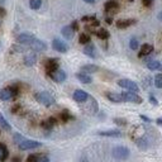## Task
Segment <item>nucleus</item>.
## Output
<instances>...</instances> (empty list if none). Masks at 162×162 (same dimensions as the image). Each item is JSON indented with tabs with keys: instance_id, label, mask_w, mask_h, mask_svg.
Masks as SVG:
<instances>
[{
	"instance_id": "nucleus-41",
	"label": "nucleus",
	"mask_w": 162,
	"mask_h": 162,
	"mask_svg": "<svg viewBox=\"0 0 162 162\" xmlns=\"http://www.w3.org/2000/svg\"><path fill=\"white\" fill-rule=\"evenodd\" d=\"M71 27H72V29L76 32L79 29V22L77 20H75V22H72V24H71Z\"/></svg>"
},
{
	"instance_id": "nucleus-22",
	"label": "nucleus",
	"mask_w": 162,
	"mask_h": 162,
	"mask_svg": "<svg viewBox=\"0 0 162 162\" xmlns=\"http://www.w3.org/2000/svg\"><path fill=\"white\" fill-rule=\"evenodd\" d=\"M99 71V67L96 65H84L81 66V72H85V74H94Z\"/></svg>"
},
{
	"instance_id": "nucleus-27",
	"label": "nucleus",
	"mask_w": 162,
	"mask_h": 162,
	"mask_svg": "<svg viewBox=\"0 0 162 162\" xmlns=\"http://www.w3.org/2000/svg\"><path fill=\"white\" fill-rule=\"evenodd\" d=\"M95 34L100 39H108L109 38V32L106 29H99L98 32H95Z\"/></svg>"
},
{
	"instance_id": "nucleus-45",
	"label": "nucleus",
	"mask_w": 162,
	"mask_h": 162,
	"mask_svg": "<svg viewBox=\"0 0 162 162\" xmlns=\"http://www.w3.org/2000/svg\"><path fill=\"white\" fill-rule=\"evenodd\" d=\"M6 14V10L4 9V8H2V6H0V16H4Z\"/></svg>"
},
{
	"instance_id": "nucleus-1",
	"label": "nucleus",
	"mask_w": 162,
	"mask_h": 162,
	"mask_svg": "<svg viewBox=\"0 0 162 162\" xmlns=\"http://www.w3.org/2000/svg\"><path fill=\"white\" fill-rule=\"evenodd\" d=\"M34 98H36V100L38 101L39 104L45 105V106H51V105L55 104V98L51 95L49 92H47V91L37 92L36 95H34Z\"/></svg>"
},
{
	"instance_id": "nucleus-47",
	"label": "nucleus",
	"mask_w": 162,
	"mask_h": 162,
	"mask_svg": "<svg viewBox=\"0 0 162 162\" xmlns=\"http://www.w3.org/2000/svg\"><path fill=\"white\" fill-rule=\"evenodd\" d=\"M38 162H49V160H48L47 157H43V158H41Z\"/></svg>"
},
{
	"instance_id": "nucleus-38",
	"label": "nucleus",
	"mask_w": 162,
	"mask_h": 162,
	"mask_svg": "<svg viewBox=\"0 0 162 162\" xmlns=\"http://www.w3.org/2000/svg\"><path fill=\"white\" fill-rule=\"evenodd\" d=\"M38 156L37 155H29L27 158V162H38Z\"/></svg>"
},
{
	"instance_id": "nucleus-43",
	"label": "nucleus",
	"mask_w": 162,
	"mask_h": 162,
	"mask_svg": "<svg viewBox=\"0 0 162 162\" xmlns=\"http://www.w3.org/2000/svg\"><path fill=\"white\" fill-rule=\"evenodd\" d=\"M141 119H142V121H144V122H147V123L151 122V119L148 117H146V115H141Z\"/></svg>"
},
{
	"instance_id": "nucleus-12",
	"label": "nucleus",
	"mask_w": 162,
	"mask_h": 162,
	"mask_svg": "<svg viewBox=\"0 0 162 162\" xmlns=\"http://www.w3.org/2000/svg\"><path fill=\"white\" fill-rule=\"evenodd\" d=\"M14 98V92L12 90L10 86H8V88H4L0 90V100H3V101H6V100H10Z\"/></svg>"
},
{
	"instance_id": "nucleus-54",
	"label": "nucleus",
	"mask_w": 162,
	"mask_h": 162,
	"mask_svg": "<svg viewBox=\"0 0 162 162\" xmlns=\"http://www.w3.org/2000/svg\"><path fill=\"white\" fill-rule=\"evenodd\" d=\"M0 51H2V43H0Z\"/></svg>"
},
{
	"instance_id": "nucleus-51",
	"label": "nucleus",
	"mask_w": 162,
	"mask_h": 162,
	"mask_svg": "<svg viewBox=\"0 0 162 162\" xmlns=\"http://www.w3.org/2000/svg\"><path fill=\"white\" fill-rule=\"evenodd\" d=\"M19 161H20L19 158H14V160H13V162H19Z\"/></svg>"
},
{
	"instance_id": "nucleus-19",
	"label": "nucleus",
	"mask_w": 162,
	"mask_h": 162,
	"mask_svg": "<svg viewBox=\"0 0 162 162\" xmlns=\"http://www.w3.org/2000/svg\"><path fill=\"white\" fill-rule=\"evenodd\" d=\"M84 53L89 56L90 58H95L96 57V51H95V47H94L92 45L88 43V45H85L84 47Z\"/></svg>"
},
{
	"instance_id": "nucleus-7",
	"label": "nucleus",
	"mask_w": 162,
	"mask_h": 162,
	"mask_svg": "<svg viewBox=\"0 0 162 162\" xmlns=\"http://www.w3.org/2000/svg\"><path fill=\"white\" fill-rule=\"evenodd\" d=\"M34 39H36V37L31 34V33H22V34H19L18 38H16L18 43H20L23 46H29Z\"/></svg>"
},
{
	"instance_id": "nucleus-34",
	"label": "nucleus",
	"mask_w": 162,
	"mask_h": 162,
	"mask_svg": "<svg viewBox=\"0 0 162 162\" xmlns=\"http://www.w3.org/2000/svg\"><path fill=\"white\" fill-rule=\"evenodd\" d=\"M114 123L117 125H127V121L123 118H114Z\"/></svg>"
},
{
	"instance_id": "nucleus-5",
	"label": "nucleus",
	"mask_w": 162,
	"mask_h": 162,
	"mask_svg": "<svg viewBox=\"0 0 162 162\" xmlns=\"http://www.w3.org/2000/svg\"><path fill=\"white\" fill-rule=\"evenodd\" d=\"M123 99L124 101H129V103H134V104H141L142 103V98L137 95V92H133V91H125L122 92Z\"/></svg>"
},
{
	"instance_id": "nucleus-35",
	"label": "nucleus",
	"mask_w": 162,
	"mask_h": 162,
	"mask_svg": "<svg viewBox=\"0 0 162 162\" xmlns=\"http://www.w3.org/2000/svg\"><path fill=\"white\" fill-rule=\"evenodd\" d=\"M42 127H43L45 129H47V131H51V129H52V128H53V125L49 123V121H48V119H47V121H45V122H42Z\"/></svg>"
},
{
	"instance_id": "nucleus-31",
	"label": "nucleus",
	"mask_w": 162,
	"mask_h": 162,
	"mask_svg": "<svg viewBox=\"0 0 162 162\" xmlns=\"http://www.w3.org/2000/svg\"><path fill=\"white\" fill-rule=\"evenodd\" d=\"M129 47H131V49H133V51L138 49V47H139V43H138V41L135 39V38H132V39L129 41Z\"/></svg>"
},
{
	"instance_id": "nucleus-30",
	"label": "nucleus",
	"mask_w": 162,
	"mask_h": 162,
	"mask_svg": "<svg viewBox=\"0 0 162 162\" xmlns=\"http://www.w3.org/2000/svg\"><path fill=\"white\" fill-rule=\"evenodd\" d=\"M155 86L158 89H162V74H158L155 76Z\"/></svg>"
},
{
	"instance_id": "nucleus-16",
	"label": "nucleus",
	"mask_w": 162,
	"mask_h": 162,
	"mask_svg": "<svg viewBox=\"0 0 162 162\" xmlns=\"http://www.w3.org/2000/svg\"><path fill=\"white\" fill-rule=\"evenodd\" d=\"M153 52V46L152 45H148V43H144L142 47H141V51L138 53V57H146L148 55H151Z\"/></svg>"
},
{
	"instance_id": "nucleus-32",
	"label": "nucleus",
	"mask_w": 162,
	"mask_h": 162,
	"mask_svg": "<svg viewBox=\"0 0 162 162\" xmlns=\"http://www.w3.org/2000/svg\"><path fill=\"white\" fill-rule=\"evenodd\" d=\"M95 19H96L95 15H85V16H82V18H81V20L85 22V23H91V22H94Z\"/></svg>"
},
{
	"instance_id": "nucleus-4",
	"label": "nucleus",
	"mask_w": 162,
	"mask_h": 162,
	"mask_svg": "<svg viewBox=\"0 0 162 162\" xmlns=\"http://www.w3.org/2000/svg\"><path fill=\"white\" fill-rule=\"evenodd\" d=\"M42 146V143L41 142H37V141H32V139H23L19 144H18V147L19 149L22 151H28V149H34V148H38Z\"/></svg>"
},
{
	"instance_id": "nucleus-15",
	"label": "nucleus",
	"mask_w": 162,
	"mask_h": 162,
	"mask_svg": "<svg viewBox=\"0 0 162 162\" xmlns=\"http://www.w3.org/2000/svg\"><path fill=\"white\" fill-rule=\"evenodd\" d=\"M106 98L112 101V103H123L124 99L122 94L118 92H106Z\"/></svg>"
},
{
	"instance_id": "nucleus-40",
	"label": "nucleus",
	"mask_w": 162,
	"mask_h": 162,
	"mask_svg": "<svg viewBox=\"0 0 162 162\" xmlns=\"http://www.w3.org/2000/svg\"><path fill=\"white\" fill-rule=\"evenodd\" d=\"M152 3H153V0H142V4L147 8H149L152 5Z\"/></svg>"
},
{
	"instance_id": "nucleus-10",
	"label": "nucleus",
	"mask_w": 162,
	"mask_h": 162,
	"mask_svg": "<svg viewBox=\"0 0 162 162\" xmlns=\"http://www.w3.org/2000/svg\"><path fill=\"white\" fill-rule=\"evenodd\" d=\"M74 100L75 101H77V103H84V101H86L89 99V94L86 91H84V90H75L74 91V95H72Z\"/></svg>"
},
{
	"instance_id": "nucleus-25",
	"label": "nucleus",
	"mask_w": 162,
	"mask_h": 162,
	"mask_svg": "<svg viewBox=\"0 0 162 162\" xmlns=\"http://www.w3.org/2000/svg\"><path fill=\"white\" fill-rule=\"evenodd\" d=\"M0 127H2L3 129H5V131H12V125L8 123V121L3 117L2 113H0Z\"/></svg>"
},
{
	"instance_id": "nucleus-14",
	"label": "nucleus",
	"mask_w": 162,
	"mask_h": 162,
	"mask_svg": "<svg viewBox=\"0 0 162 162\" xmlns=\"http://www.w3.org/2000/svg\"><path fill=\"white\" fill-rule=\"evenodd\" d=\"M134 23H135V19H121L115 23V25L119 29H124V28H128V27H131V25H133Z\"/></svg>"
},
{
	"instance_id": "nucleus-29",
	"label": "nucleus",
	"mask_w": 162,
	"mask_h": 162,
	"mask_svg": "<svg viewBox=\"0 0 162 162\" xmlns=\"http://www.w3.org/2000/svg\"><path fill=\"white\" fill-rule=\"evenodd\" d=\"M71 119H74V117L67 112V110H63V112L61 113V121L62 122H69V121H71Z\"/></svg>"
},
{
	"instance_id": "nucleus-42",
	"label": "nucleus",
	"mask_w": 162,
	"mask_h": 162,
	"mask_svg": "<svg viewBox=\"0 0 162 162\" xmlns=\"http://www.w3.org/2000/svg\"><path fill=\"white\" fill-rule=\"evenodd\" d=\"M48 121H49V123L52 124V125H56V124H57V119H56V118H53V117L48 118Z\"/></svg>"
},
{
	"instance_id": "nucleus-53",
	"label": "nucleus",
	"mask_w": 162,
	"mask_h": 162,
	"mask_svg": "<svg viewBox=\"0 0 162 162\" xmlns=\"http://www.w3.org/2000/svg\"><path fill=\"white\" fill-rule=\"evenodd\" d=\"M0 157H2V149H0Z\"/></svg>"
},
{
	"instance_id": "nucleus-39",
	"label": "nucleus",
	"mask_w": 162,
	"mask_h": 162,
	"mask_svg": "<svg viewBox=\"0 0 162 162\" xmlns=\"http://www.w3.org/2000/svg\"><path fill=\"white\" fill-rule=\"evenodd\" d=\"M149 103L152 105H158V100L155 96H153V95H149Z\"/></svg>"
},
{
	"instance_id": "nucleus-55",
	"label": "nucleus",
	"mask_w": 162,
	"mask_h": 162,
	"mask_svg": "<svg viewBox=\"0 0 162 162\" xmlns=\"http://www.w3.org/2000/svg\"><path fill=\"white\" fill-rule=\"evenodd\" d=\"M128 2H134V0H128Z\"/></svg>"
},
{
	"instance_id": "nucleus-6",
	"label": "nucleus",
	"mask_w": 162,
	"mask_h": 162,
	"mask_svg": "<svg viewBox=\"0 0 162 162\" xmlns=\"http://www.w3.org/2000/svg\"><path fill=\"white\" fill-rule=\"evenodd\" d=\"M52 48L57 52H61V53H66L69 51V46H67L63 41L58 39V38H55L52 41Z\"/></svg>"
},
{
	"instance_id": "nucleus-48",
	"label": "nucleus",
	"mask_w": 162,
	"mask_h": 162,
	"mask_svg": "<svg viewBox=\"0 0 162 162\" xmlns=\"http://www.w3.org/2000/svg\"><path fill=\"white\" fill-rule=\"evenodd\" d=\"M156 123H157L158 125H162V118H158L157 121H156Z\"/></svg>"
},
{
	"instance_id": "nucleus-13",
	"label": "nucleus",
	"mask_w": 162,
	"mask_h": 162,
	"mask_svg": "<svg viewBox=\"0 0 162 162\" xmlns=\"http://www.w3.org/2000/svg\"><path fill=\"white\" fill-rule=\"evenodd\" d=\"M104 9L106 13L114 14L119 9V4H118V2H115V0H108V2L104 4Z\"/></svg>"
},
{
	"instance_id": "nucleus-37",
	"label": "nucleus",
	"mask_w": 162,
	"mask_h": 162,
	"mask_svg": "<svg viewBox=\"0 0 162 162\" xmlns=\"http://www.w3.org/2000/svg\"><path fill=\"white\" fill-rule=\"evenodd\" d=\"M146 142H147L146 139L142 138V139H138V141H137V144H138V146H139L142 149H144V148H147V143H146Z\"/></svg>"
},
{
	"instance_id": "nucleus-9",
	"label": "nucleus",
	"mask_w": 162,
	"mask_h": 162,
	"mask_svg": "<svg viewBox=\"0 0 162 162\" xmlns=\"http://www.w3.org/2000/svg\"><path fill=\"white\" fill-rule=\"evenodd\" d=\"M45 67H46L47 75H49L51 72H53L58 69V59L57 58H48L45 62Z\"/></svg>"
},
{
	"instance_id": "nucleus-17",
	"label": "nucleus",
	"mask_w": 162,
	"mask_h": 162,
	"mask_svg": "<svg viewBox=\"0 0 162 162\" xmlns=\"http://www.w3.org/2000/svg\"><path fill=\"white\" fill-rule=\"evenodd\" d=\"M99 135H104V137H114V138H119L122 137V132L121 131H115V129H112V131H101V132H98Z\"/></svg>"
},
{
	"instance_id": "nucleus-26",
	"label": "nucleus",
	"mask_w": 162,
	"mask_h": 162,
	"mask_svg": "<svg viewBox=\"0 0 162 162\" xmlns=\"http://www.w3.org/2000/svg\"><path fill=\"white\" fill-rule=\"evenodd\" d=\"M90 41H91V38L88 33H81L79 37V42L81 45H88V43H90Z\"/></svg>"
},
{
	"instance_id": "nucleus-28",
	"label": "nucleus",
	"mask_w": 162,
	"mask_h": 162,
	"mask_svg": "<svg viewBox=\"0 0 162 162\" xmlns=\"http://www.w3.org/2000/svg\"><path fill=\"white\" fill-rule=\"evenodd\" d=\"M41 5H42V0H29V6L33 10L39 9Z\"/></svg>"
},
{
	"instance_id": "nucleus-44",
	"label": "nucleus",
	"mask_w": 162,
	"mask_h": 162,
	"mask_svg": "<svg viewBox=\"0 0 162 162\" xmlns=\"http://www.w3.org/2000/svg\"><path fill=\"white\" fill-rule=\"evenodd\" d=\"M19 109H20L19 105H15V106L12 108V112H13V113H18V110H19Z\"/></svg>"
},
{
	"instance_id": "nucleus-20",
	"label": "nucleus",
	"mask_w": 162,
	"mask_h": 162,
	"mask_svg": "<svg viewBox=\"0 0 162 162\" xmlns=\"http://www.w3.org/2000/svg\"><path fill=\"white\" fill-rule=\"evenodd\" d=\"M76 77H77V80L82 84H91L92 82V79L91 76L89 74H85V72H79L76 74Z\"/></svg>"
},
{
	"instance_id": "nucleus-49",
	"label": "nucleus",
	"mask_w": 162,
	"mask_h": 162,
	"mask_svg": "<svg viewBox=\"0 0 162 162\" xmlns=\"http://www.w3.org/2000/svg\"><path fill=\"white\" fill-rule=\"evenodd\" d=\"M85 3H89V4H92V3H95V0H84Z\"/></svg>"
},
{
	"instance_id": "nucleus-18",
	"label": "nucleus",
	"mask_w": 162,
	"mask_h": 162,
	"mask_svg": "<svg viewBox=\"0 0 162 162\" xmlns=\"http://www.w3.org/2000/svg\"><path fill=\"white\" fill-rule=\"evenodd\" d=\"M61 33H62V36L66 39H72L74 38V34H75V31L72 29L71 25H66V27H63L61 29Z\"/></svg>"
},
{
	"instance_id": "nucleus-21",
	"label": "nucleus",
	"mask_w": 162,
	"mask_h": 162,
	"mask_svg": "<svg viewBox=\"0 0 162 162\" xmlns=\"http://www.w3.org/2000/svg\"><path fill=\"white\" fill-rule=\"evenodd\" d=\"M37 62V55L36 53H28L27 56L24 57V65L25 66H33Z\"/></svg>"
},
{
	"instance_id": "nucleus-36",
	"label": "nucleus",
	"mask_w": 162,
	"mask_h": 162,
	"mask_svg": "<svg viewBox=\"0 0 162 162\" xmlns=\"http://www.w3.org/2000/svg\"><path fill=\"white\" fill-rule=\"evenodd\" d=\"M24 139V137L22 134H19V133H16V134H14V142L16 143V144H19Z\"/></svg>"
},
{
	"instance_id": "nucleus-52",
	"label": "nucleus",
	"mask_w": 162,
	"mask_h": 162,
	"mask_svg": "<svg viewBox=\"0 0 162 162\" xmlns=\"http://www.w3.org/2000/svg\"><path fill=\"white\" fill-rule=\"evenodd\" d=\"M160 70H162V63H161V66H160Z\"/></svg>"
},
{
	"instance_id": "nucleus-24",
	"label": "nucleus",
	"mask_w": 162,
	"mask_h": 162,
	"mask_svg": "<svg viewBox=\"0 0 162 162\" xmlns=\"http://www.w3.org/2000/svg\"><path fill=\"white\" fill-rule=\"evenodd\" d=\"M0 149H2V157H0V162H5L8 156H9V151H8L6 146L4 143H0Z\"/></svg>"
},
{
	"instance_id": "nucleus-3",
	"label": "nucleus",
	"mask_w": 162,
	"mask_h": 162,
	"mask_svg": "<svg viewBox=\"0 0 162 162\" xmlns=\"http://www.w3.org/2000/svg\"><path fill=\"white\" fill-rule=\"evenodd\" d=\"M118 85H119L121 88L128 90V91H133V92H138V91H139L138 85L135 84L134 81L129 80V79H122V80H119V81H118Z\"/></svg>"
},
{
	"instance_id": "nucleus-2",
	"label": "nucleus",
	"mask_w": 162,
	"mask_h": 162,
	"mask_svg": "<svg viewBox=\"0 0 162 162\" xmlns=\"http://www.w3.org/2000/svg\"><path fill=\"white\" fill-rule=\"evenodd\" d=\"M113 156L118 161H124L129 157V149L127 147H123V146H118L113 149Z\"/></svg>"
},
{
	"instance_id": "nucleus-50",
	"label": "nucleus",
	"mask_w": 162,
	"mask_h": 162,
	"mask_svg": "<svg viewBox=\"0 0 162 162\" xmlns=\"http://www.w3.org/2000/svg\"><path fill=\"white\" fill-rule=\"evenodd\" d=\"M158 19L162 22V12H161V13H158Z\"/></svg>"
},
{
	"instance_id": "nucleus-11",
	"label": "nucleus",
	"mask_w": 162,
	"mask_h": 162,
	"mask_svg": "<svg viewBox=\"0 0 162 162\" xmlns=\"http://www.w3.org/2000/svg\"><path fill=\"white\" fill-rule=\"evenodd\" d=\"M28 47H31L33 51H37V52H42V51H46L47 49V45L45 43V42L41 41V39H37V38L33 41Z\"/></svg>"
},
{
	"instance_id": "nucleus-33",
	"label": "nucleus",
	"mask_w": 162,
	"mask_h": 162,
	"mask_svg": "<svg viewBox=\"0 0 162 162\" xmlns=\"http://www.w3.org/2000/svg\"><path fill=\"white\" fill-rule=\"evenodd\" d=\"M12 51H13V52H23V51H24V47H23V45L18 43V45H15V46L12 47Z\"/></svg>"
},
{
	"instance_id": "nucleus-23",
	"label": "nucleus",
	"mask_w": 162,
	"mask_h": 162,
	"mask_svg": "<svg viewBox=\"0 0 162 162\" xmlns=\"http://www.w3.org/2000/svg\"><path fill=\"white\" fill-rule=\"evenodd\" d=\"M160 61H157V59H148L147 61V67L151 70V71H156V70H160Z\"/></svg>"
},
{
	"instance_id": "nucleus-8",
	"label": "nucleus",
	"mask_w": 162,
	"mask_h": 162,
	"mask_svg": "<svg viewBox=\"0 0 162 162\" xmlns=\"http://www.w3.org/2000/svg\"><path fill=\"white\" fill-rule=\"evenodd\" d=\"M48 76H49V77L52 79L55 82H63V81L66 80V77H67L66 72H65L63 70H59V69H57V70L53 71V72H51Z\"/></svg>"
},
{
	"instance_id": "nucleus-46",
	"label": "nucleus",
	"mask_w": 162,
	"mask_h": 162,
	"mask_svg": "<svg viewBox=\"0 0 162 162\" xmlns=\"http://www.w3.org/2000/svg\"><path fill=\"white\" fill-rule=\"evenodd\" d=\"M105 22H106L108 24H112V23H113V19L110 18V16H108V18H105Z\"/></svg>"
}]
</instances>
